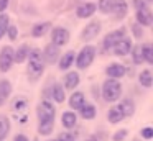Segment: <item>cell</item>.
<instances>
[{"label": "cell", "mask_w": 153, "mask_h": 141, "mask_svg": "<svg viewBox=\"0 0 153 141\" xmlns=\"http://www.w3.org/2000/svg\"><path fill=\"white\" fill-rule=\"evenodd\" d=\"M96 10H97L96 3H92V2H84L82 5L77 7L76 15H77V18L86 20V18H91V16H92L94 13H96Z\"/></svg>", "instance_id": "obj_13"}, {"label": "cell", "mask_w": 153, "mask_h": 141, "mask_svg": "<svg viewBox=\"0 0 153 141\" xmlns=\"http://www.w3.org/2000/svg\"><path fill=\"white\" fill-rule=\"evenodd\" d=\"M8 23H10V18H8L5 13H0V39H2V36L5 35V31H7Z\"/></svg>", "instance_id": "obj_33"}, {"label": "cell", "mask_w": 153, "mask_h": 141, "mask_svg": "<svg viewBox=\"0 0 153 141\" xmlns=\"http://www.w3.org/2000/svg\"><path fill=\"white\" fill-rule=\"evenodd\" d=\"M13 48L10 46H4L0 49V71L2 72H8L13 66L15 59H13Z\"/></svg>", "instance_id": "obj_5"}, {"label": "cell", "mask_w": 153, "mask_h": 141, "mask_svg": "<svg viewBox=\"0 0 153 141\" xmlns=\"http://www.w3.org/2000/svg\"><path fill=\"white\" fill-rule=\"evenodd\" d=\"M8 35V38L12 39V41H15V39H17V36H18V30H17V26L15 25H10V23H8V26H7V31H5Z\"/></svg>", "instance_id": "obj_35"}, {"label": "cell", "mask_w": 153, "mask_h": 141, "mask_svg": "<svg viewBox=\"0 0 153 141\" xmlns=\"http://www.w3.org/2000/svg\"><path fill=\"white\" fill-rule=\"evenodd\" d=\"M74 51H68L66 54H63L61 56V59H59V64H58V67L61 69V71H68V69L71 67V66L74 64Z\"/></svg>", "instance_id": "obj_22"}, {"label": "cell", "mask_w": 153, "mask_h": 141, "mask_svg": "<svg viewBox=\"0 0 153 141\" xmlns=\"http://www.w3.org/2000/svg\"><path fill=\"white\" fill-rule=\"evenodd\" d=\"M138 82H140V85H143L145 89H150L153 85V74H152V71L150 69H143L142 72H140V75H138Z\"/></svg>", "instance_id": "obj_24"}, {"label": "cell", "mask_w": 153, "mask_h": 141, "mask_svg": "<svg viewBox=\"0 0 153 141\" xmlns=\"http://www.w3.org/2000/svg\"><path fill=\"white\" fill-rule=\"evenodd\" d=\"M53 128H54V121H40V125H38V133L41 136H48V134L53 133Z\"/></svg>", "instance_id": "obj_28"}, {"label": "cell", "mask_w": 153, "mask_h": 141, "mask_svg": "<svg viewBox=\"0 0 153 141\" xmlns=\"http://www.w3.org/2000/svg\"><path fill=\"white\" fill-rule=\"evenodd\" d=\"M135 18H137V23H138V25H142V26H150V25H152L153 15H152V10L148 8V5L137 8Z\"/></svg>", "instance_id": "obj_10"}, {"label": "cell", "mask_w": 153, "mask_h": 141, "mask_svg": "<svg viewBox=\"0 0 153 141\" xmlns=\"http://www.w3.org/2000/svg\"><path fill=\"white\" fill-rule=\"evenodd\" d=\"M100 30H102V23L97 21V20H94V21L87 23L86 28L82 30V33H81V39L82 41H92V39H96L97 36H99Z\"/></svg>", "instance_id": "obj_6"}, {"label": "cell", "mask_w": 153, "mask_h": 141, "mask_svg": "<svg viewBox=\"0 0 153 141\" xmlns=\"http://www.w3.org/2000/svg\"><path fill=\"white\" fill-rule=\"evenodd\" d=\"M41 56H43L45 64H54L59 59V46L50 43V44L45 46V51L41 52Z\"/></svg>", "instance_id": "obj_9"}, {"label": "cell", "mask_w": 153, "mask_h": 141, "mask_svg": "<svg viewBox=\"0 0 153 141\" xmlns=\"http://www.w3.org/2000/svg\"><path fill=\"white\" fill-rule=\"evenodd\" d=\"M123 115H122V111L119 110V107H112V108H109V113H107V120H109V123H112V125H117V123H120V121L123 120Z\"/></svg>", "instance_id": "obj_27"}, {"label": "cell", "mask_w": 153, "mask_h": 141, "mask_svg": "<svg viewBox=\"0 0 153 141\" xmlns=\"http://www.w3.org/2000/svg\"><path fill=\"white\" fill-rule=\"evenodd\" d=\"M132 46H133L132 44V39L125 35V36H122V38H120L110 49L114 51V54H115V56H127V54H130Z\"/></svg>", "instance_id": "obj_8"}, {"label": "cell", "mask_w": 153, "mask_h": 141, "mask_svg": "<svg viewBox=\"0 0 153 141\" xmlns=\"http://www.w3.org/2000/svg\"><path fill=\"white\" fill-rule=\"evenodd\" d=\"M50 30H51L50 21H41V23H36V25L31 28V35H33L35 38H41V36H45Z\"/></svg>", "instance_id": "obj_20"}, {"label": "cell", "mask_w": 153, "mask_h": 141, "mask_svg": "<svg viewBox=\"0 0 153 141\" xmlns=\"http://www.w3.org/2000/svg\"><path fill=\"white\" fill-rule=\"evenodd\" d=\"M145 2H152V0H145Z\"/></svg>", "instance_id": "obj_43"}, {"label": "cell", "mask_w": 153, "mask_h": 141, "mask_svg": "<svg viewBox=\"0 0 153 141\" xmlns=\"http://www.w3.org/2000/svg\"><path fill=\"white\" fill-rule=\"evenodd\" d=\"M86 102L82 92H73V95L69 97V108L71 110H79V107Z\"/></svg>", "instance_id": "obj_23"}, {"label": "cell", "mask_w": 153, "mask_h": 141, "mask_svg": "<svg viewBox=\"0 0 153 141\" xmlns=\"http://www.w3.org/2000/svg\"><path fill=\"white\" fill-rule=\"evenodd\" d=\"M105 74L112 79H120L127 74V67L123 64H119V62H114V64L107 66L105 69Z\"/></svg>", "instance_id": "obj_15"}, {"label": "cell", "mask_w": 153, "mask_h": 141, "mask_svg": "<svg viewBox=\"0 0 153 141\" xmlns=\"http://www.w3.org/2000/svg\"><path fill=\"white\" fill-rule=\"evenodd\" d=\"M140 134H142L143 140H152L153 138V128L152 126H145L142 131H140Z\"/></svg>", "instance_id": "obj_38"}, {"label": "cell", "mask_w": 153, "mask_h": 141, "mask_svg": "<svg viewBox=\"0 0 153 141\" xmlns=\"http://www.w3.org/2000/svg\"><path fill=\"white\" fill-rule=\"evenodd\" d=\"M28 52H30V46H28V44H20L17 51H13V59H15V62L22 64V62H23L25 59L28 58Z\"/></svg>", "instance_id": "obj_25"}, {"label": "cell", "mask_w": 153, "mask_h": 141, "mask_svg": "<svg viewBox=\"0 0 153 141\" xmlns=\"http://www.w3.org/2000/svg\"><path fill=\"white\" fill-rule=\"evenodd\" d=\"M127 134H128V130H125V128H123V130H119L117 133H114L112 140L114 141H123L127 138Z\"/></svg>", "instance_id": "obj_37"}, {"label": "cell", "mask_w": 153, "mask_h": 141, "mask_svg": "<svg viewBox=\"0 0 153 141\" xmlns=\"http://www.w3.org/2000/svg\"><path fill=\"white\" fill-rule=\"evenodd\" d=\"M51 95H53L54 102H58V103H63L64 98H66L64 87H63L61 84H53V87H51Z\"/></svg>", "instance_id": "obj_26"}, {"label": "cell", "mask_w": 153, "mask_h": 141, "mask_svg": "<svg viewBox=\"0 0 153 141\" xmlns=\"http://www.w3.org/2000/svg\"><path fill=\"white\" fill-rule=\"evenodd\" d=\"M12 110H13L18 117L27 118V113H28V98L17 97L13 100V103H12Z\"/></svg>", "instance_id": "obj_14"}, {"label": "cell", "mask_w": 153, "mask_h": 141, "mask_svg": "<svg viewBox=\"0 0 153 141\" xmlns=\"http://www.w3.org/2000/svg\"><path fill=\"white\" fill-rule=\"evenodd\" d=\"M112 3H114V0H99L96 7L100 10V13H104V15H109L110 10H112Z\"/></svg>", "instance_id": "obj_32"}, {"label": "cell", "mask_w": 153, "mask_h": 141, "mask_svg": "<svg viewBox=\"0 0 153 141\" xmlns=\"http://www.w3.org/2000/svg\"><path fill=\"white\" fill-rule=\"evenodd\" d=\"M28 66H27V72L30 75V80L35 82L41 77L45 71V61H43V56H41L40 49H30L28 52Z\"/></svg>", "instance_id": "obj_1"}, {"label": "cell", "mask_w": 153, "mask_h": 141, "mask_svg": "<svg viewBox=\"0 0 153 141\" xmlns=\"http://www.w3.org/2000/svg\"><path fill=\"white\" fill-rule=\"evenodd\" d=\"M48 141H58V140H48Z\"/></svg>", "instance_id": "obj_42"}, {"label": "cell", "mask_w": 153, "mask_h": 141, "mask_svg": "<svg viewBox=\"0 0 153 141\" xmlns=\"http://www.w3.org/2000/svg\"><path fill=\"white\" fill-rule=\"evenodd\" d=\"M132 31H133V36H135V38H138V39L143 38V28H142V25L133 23V25H132Z\"/></svg>", "instance_id": "obj_36"}, {"label": "cell", "mask_w": 153, "mask_h": 141, "mask_svg": "<svg viewBox=\"0 0 153 141\" xmlns=\"http://www.w3.org/2000/svg\"><path fill=\"white\" fill-rule=\"evenodd\" d=\"M130 54H132V61H133V64H142V62H143L142 46H140V44L132 46V49H130Z\"/></svg>", "instance_id": "obj_31"}, {"label": "cell", "mask_w": 153, "mask_h": 141, "mask_svg": "<svg viewBox=\"0 0 153 141\" xmlns=\"http://www.w3.org/2000/svg\"><path fill=\"white\" fill-rule=\"evenodd\" d=\"M10 94H12V84L8 80H5V79L0 80V107L8 100Z\"/></svg>", "instance_id": "obj_21"}, {"label": "cell", "mask_w": 153, "mask_h": 141, "mask_svg": "<svg viewBox=\"0 0 153 141\" xmlns=\"http://www.w3.org/2000/svg\"><path fill=\"white\" fill-rule=\"evenodd\" d=\"M120 95H122V85H120L119 79L109 77L102 84V97H104V100L114 103V102H117L120 98Z\"/></svg>", "instance_id": "obj_2"}, {"label": "cell", "mask_w": 153, "mask_h": 141, "mask_svg": "<svg viewBox=\"0 0 153 141\" xmlns=\"http://www.w3.org/2000/svg\"><path fill=\"white\" fill-rule=\"evenodd\" d=\"M119 110L122 111L123 117H132L133 113H135V103H133L132 98H123L122 102L119 103Z\"/></svg>", "instance_id": "obj_17"}, {"label": "cell", "mask_w": 153, "mask_h": 141, "mask_svg": "<svg viewBox=\"0 0 153 141\" xmlns=\"http://www.w3.org/2000/svg\"><path fill=\"white\" fill-rule=\"evenodd\" d=\"M61 123H63V126L66 128V130H71V128H74V126H76V123H77L76 113H74L73 110L64 111V113L61 115Z\"/></svg>", "instance_id": "obj_18"}, {"label": "cell", "mask_w": 153, "mask_h": 141, "mask_svg": "<svg viewBox=\"0 0 153 141\" xmlns=\"http://www.w3.org/2000/svg\"><path fill=\"white\" fill-rule=\"evenodd\" d=\"M15 141H30V140H28V138L27 136H25V134H17V136H15Z\"/></svg>", "instance_id": "obj_40"}, {"label": "cell", "mask_w": 153, "mask_h": 141, "mask_svg": "<svg viewBox=\"0 0 153 141\" xmlns=\"http://www.w3.org/2000/svg\"><path fill=\"white\" fill-rule=\"evenodd\" d=\"M87 141H97V140H94V138H91V140H87Z\"/></svg>", "instance_id": "obj_41"}, {"label": "cell", "mask_w": 153, "mask_h": 141, "mask_svg": "<svg viewBox=\"0 0 153 141\" xmlns=\"http://www.w3.org/2000/svg\"><path fill=\"white\" fill-rule=\"evenodd\" d=\"M36 113H38V120L40 121H54V113H56V110H54V105L51 103L50 100L45 98V100L38 105Z\"/></svg>", "instance_id": "obj_4"}, {"label": "cell", "mask_w": 153, "mask_h": 141, "mask_svg": "<svg viewBox=\"0 0 153 141\" xmlns=\"http://www.w3.org/2000/svg\"><path fill=\"white\" fill-rule=\"evenodd\" d=\"M94 58H96V48L91 44L84 46L82 49H81V52L76 56V66L77 69H87L91 64L94 62Z\"/></svg>", "instance_id": "obj_3"}, {"label": "cell", "mask_w": 153, "mask_h": 141, "mask_svg": "<svg viewBox=\"0 0 153 141\" xmlns=\"http://www.w3.org/2000/svg\"><path fill=\"white\" fill-rule=\"evenodd\" d=\"M69 31H68L66 28H63V26H58V28H53V31H51V43L56 46H66L68 43H69Z\"/></svg>", "instance_id": "obj_7"}, {"label": "cell", "mask_w": 153, "mask_h": 141, "mask_svg": "<svg viewBox=\"0 0 153 141\" xmlns=\"http://www.w3.org/2000/svg\"><path fill=\"white\" fill-rule=\"evenodd\" d=\"M79 113H81V117H82L84 120H94L96 115H97V108L94 107L92 103H89V102H84V103L79 107Z\"/></svg>", "instance_id": "obj_16"}, {"label": "cell", "mask_w": 153, "mask_h": 141, "mask_svg": "<svg viewBox=\"0 0 153 141\" xmlns=\"http://www.w3.org/2000/svg\"><path fill=\"white\" fill-rule=\"evenodd\" d=\"M125 35H127L125 28H119V30H114V31H110L109 35L104 38V43H102L104 49H110L120 38H122V36H125Z\"/></svg>", "instance_id": "obj_11"}, {"label": "cell", "mask_w": 153, "mask_h": 141, "mask_svg": "<svg viewBox=\"0 0 153 141\" xmlns=\"http://www.w3.org/2000/svg\"><path fill=\"white\" fill-rule=\"evenodd\" d=\"M76 136H77L76 131H63L58 136V140L59 141H76Z\"/></svg>", "instance_id": "obj_34"}, {"label": "cell", "mask_w": 153, "mask_h": 141, "mask_svg": "<svg viewBox=\"0 0 153 141\" xmlns=\"http://www.w3.org/2000/svg\"><path fill=\"white\" fill-rule=\"evenodd\" d=\"M8 131H10V120L4 115H0V141L5 140Z\"/></svg>", "instance_id": "obj_30"}, {"label": "cell", "mask_w": 153, "mask_h": 141, "mask_svg": "<svg viewBox=\"0 0 153 141\" xmlns=\"http://www.w3.org/2000/svg\"><path fill=\"white\" fill-rule=\"evenodd\" d=\"M140 46H142L143 61H146L148 64H153V46L150 43H145V44H140Z\"/></svg>", "instance_id": "obj_29"}, {"label": "cell", "mask_w": 153, "mask_h": 141, "mask_svg": "<svg viewBox=\"0 0 153 141\" xmlns=\"http://www.w3.org/2000/svg\"><path fill=\"white\" fill-rule=\"evenodd\" d=\"M79 82H81V77L77 72H68L66 77H64V87L68 90H74V89H77Z\"/></svg>", "instance_id": "obj_19"}, {"label": "cell", "mask_w": 153, "mask_h": 141, "mask_svg": "<svg viewBox=\"0 0 153 141\" xmlns=\"http://www.w3.org/2000/svg\"><path fill=\"white\" fill-rule=\"evenodd\" d=\"M127 12H128V5H127L125 0H114L112 10H110V13H114V18H115V20L125 18Z\"/></svg>", "instance_id": "obj_12"}, {"label": "cell", "mask_w": 153, "mask_h": 141, "mask_svg": "<svg viewBox=\"0 0 153 141\" xmlns=\"http://www.w3.org/2000/svg\"><path fill=\"white\" fill-rule=\"evenodd\" d=\"M8 7V0H0V13H4Z\"/></svg>", "instance_id": "obj_39"}]
</instances>
